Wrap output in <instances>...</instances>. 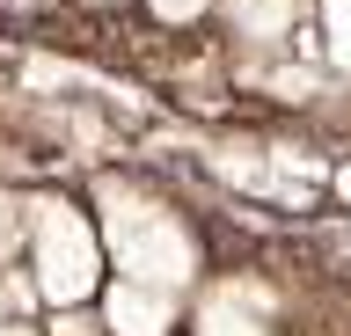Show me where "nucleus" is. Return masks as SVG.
Returning a JSON list of instances; mask_svg holds the SVG:
<instances>
[{"label": "nucleus", "mask_w": 351, "mask_h": 336, "mask_svg": "<svg viewBox=\"0 0 351 336\" xmlns=\"http://www.w3.org/2000/svg\"><path fill=\"white\" fill-rule=\"evenodd\" d=\"M95 220H103V242H110V270L117 278H147V285H197L205 270V242L197 227L176 212V198H161L154 183L139 176H103L95 183Z\"/></svg>", "instance_id": "obj_1"}, {"label": "nucleus", "mask_w": 351, "mask_h": 336, "mask_svg": "<svg viewBox=\"0 0 351 336\" xmlns=\"http://www.w3.org/2000/svg\"><path fill=\"white\" fill-rule=\"evenodd\" d=\"M22 270L37 278L44 307H95L110 270V242L95 205H81L73 190H29V242H22Z\"/></svg>", "instance_id": "obj_2"}, {"label": "nucleus", "mask_w": 351, "mask_h": 336, "mask_svg": "<svg viewBox=\"0 0 351 336\" xmlns=\"http://www.w3.org/2000/svg\"><path fill=\"white\" fill-rule=\"evenodd\" d=\"M95 307H103L110 336H176V329H183L176 292L169 285H147V278H110Z\"/></svg>", "instance_id": "obj_3"}, {"label": "nucleus", "mask_w": 351, "mask_h": 336, "mask_svg": "<svg viewBox=\"0 0 351 336\" xmlns=\"http://www.w3.org/2000/svg\"><path fill=\"white\" fill-rule=\"evenodd\" d=\"M22 242H29V198H15V190H0V270L22 256Z\"/></svg>", "instance_id": "obj_4"}, {"label": "nucleus", "mask_w": 351, "mask_h": 336, "mask_svg": "<svg viewBox=\"0 0 351 336\" xmlns=\"http://www.w3.org/2000/svg\"><path fill=\"white\" fill-rule=\"evenodd\" d=\"M44 329L51 336H110V322H103V307H51Z\"/></svg>", "instance_id": "obj_5"}, {"label": "nucleus", "mask_w": 351, "mask_h": 336, "mask_svg": "<svg viewBox=\"0 0 351 336\" xmlns=\"http://www.w3.org/2000/svg\"><path fill=\"white\" fill-rule=\"evenodd\" d=\"M154 8V23H169V29H183V23H197V15H205V8H213V0H147Z\"/></svg>", "instance_id": "obj_6"}, {"label": "nucleus", "mask_w": 351, "mask_h": 336, "mask_svg": "<svg viewBox=\"0 0 351 336\" xmlns=\"http://www.w3.org/2000/svg\"><path fill=\"white\" fill-rule=\"evenodd\" d=\"M0 336H51V329H44L37 314H15V322H0Z\"/></svg>", "instance_id": "obj_7"}, {"label": "nucleus", "mask_w": 351, "mask_h": 336, "mask_svg": "<svg viewBox=\"0 0 351 336\" xmlns=\"http://www.w3.org/2000/svg\"><path fill=\"white\" fill-rule=\"evenodd\" d=\"M0 322H15V285H8V270H0Z\"/></svg>", "instance_id": "obj_8"}, {"label": "nucleus", "mask_w": 351, "mask_h": 336, "mask_svg": "<svg viewBox=\"0 0 351 336\" xmlns=\"http://www.w3.org/2000/svg\"><path fill=\"white\" fill-rule=\"evenodd\" d=\"M329 183H337V198H351V161H344V168H337Z\"/></svg>", "instance_id": "obj_9"}, {"label": "nucleus", "mask_w": 351, "mask_h": 336, "mask_svg": "<svg viewBox=\"0 0 351 336\" xmlns=\"http://www.w3.org/2000/svg\"><path fill=\"white\" fill-rule=\"evenodd\" d=\"M88 8H103V15H110V8H132V0H88Z\"/></svg>", "instance_id": "obj_10"}, {"label": "nucleus", "mask_w": 351, "mask_h": 336, "mask_svg": "<svg viewBox=\"0 0 351 336\" xmlns=\"http://www.w3.org/2000/svg\"><path fill=\"white\" fill-rule=\"evenodd\" d=\"M8 8H44V0H8Z\"/></svg>", "instance_id": "obj_11"}]
</instances>
